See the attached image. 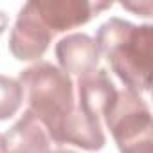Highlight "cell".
<instances>
[{
    "instance_id": "cell-2",
    "label": "cell",
    "mask_w": 153,
    "mask_h": 153,
    "mask_svg": "<svg viewBox=\"0 0 153 153\" xmlns=\"http://www.w3.org/2000/svg\"><path fill=\"white\" fill-rule=\"evenodd\" d=\"M18 83L29 105L27 110L43 124L52 140L76 106L72 78L49 61H36L20 72Z\"/></svg>"
},
{
    "instance_id": "cell-6",
    "label": "cell",
    "mask_w": 153,
    "mask_h": 153,
    "mask_svg": "<svg viewBox=\"0 0 153 153\" xmlns=\"http://www.w3.org/2000/svg\"><path fill=\"white\" fill-rule=\"evenodd\" d=\"M54 54L59 68L68 76L74 74L78 78L94 72L101 58L96 40L85 33H72L63 36L56 43Z\"/></svg>"
},
{
    "instance_id": "cell-7",
    "label": "cell",
    "mask_w": 153,
    "mask_h": 153,
    "mask_svg": "<svg viewBox=\"0 0 153 153\" xmlns=\"http://www.w3.org/2000/svg\"><path fill=\"white\" fill-rule=\"evenodd\" d=\"M117 88L110 79L108 70L99 68L78 79V106L87 115L101 121L115 101Z\"/></svg>"
},
{
    "instance_id": "cell-11",
    "label": "cell",
    "mask_w": 153,
    "mask_h": 153,
    "mask_svg": "<svg viewBox=\"0 0 153 153\" xmlns=\"http://www.w3.org/2000/svg\"><path fill=\"white\" fill-rule=\"evenodd\" d=\"M124 9H130L140 16H151V2H144V4H121Z\"/></svg>"
},
{
    "instance_id": "cell-15",
    "label": "cell",
    "mask_w": 153,
    "mask_h": 153,
    "mask_svg": "<svg viewBox=\"0 0 153 153\" xmlns=\"http://www.w3.org/2000/svg\"><path fill=\"white\" fill-rule=\"evenodd\" d=\"M0 153H4V135L0 133Z\"/></svg>"
},
{
    "instance_id": "cell-12",
    "label": "cell",
    "mask_w": 153,
    "mask_h": 153,
    "mask_svg": "<svg viewBox=\"0 0 153 153\" xmlns=\"http://www.w3.org/2000/svg\"><path fill=\"white\" fill-rule=\"evenodd\" d=\"M123 153H153V142H146V144H140V146H135L131 149H126Z\"/></svg>"
},
{
    "instance_id": "cell-10",
    "label": "cell",
    "mask_w": 153,
    "mask_h": 153,
    "mask_svg": "<svg viewBox=\"0 0 153 153\" xmlns=\"http://www.w3.org/2000/svg\"><path fill=\"white\" fill-rule=\"evenodd\" d=\"M24 90L18 79L0 74V121L11 119L22 106Z\"/></svg>"
},
{
    "instance_id": "cell-8",
    "label": "cell",
    "mask_w": 153,
    "mask_h": 153,
    "mask_svg": "<svg viewBox=\"0 0 153 153\" xmlns=\"http://www.w3.org/2000/svg\"><path fill=\"white\" fill-rule=\"evenodd\" d=\"M52 140L56 144H74L87 151H97L105 148L106 137L101 121L87 115L78 106H74V110L63 121Z\"/></svg>"
},
{
    "instance_id": "cell-5",
    "label": "cell",
    "mask_w": 153,
    "mask_h": 153,
    "mask_svg": "<svg viewBox=\"0 0 153 153\" xmlns=\"http://www.w3.org/2000/svg\"><path fill=\"white\" fill-rule=\"evenodd\" d=\"M52 36L54 34L42 24V20L34 13L31 2H27L18 11L15 25L11 29L9 51L20 61H40V58L47 52Z\"/></svg>"
},
{
    "instance_id": "cell-3",
    "label": "cell",
    "mask_w": 153,
    "mask_h": 153,
    "mask_svg": "<svg viewBox=\"0 0 153 153\" xmlns=\"http://www.w3.org/2000/svg\"><path fill=\"white\" fill-rule=\"evenodd\" d=\"M103 119L121 153L135 146L153 142L149 106L140 94L133 90H117L115 101L110 105Z\"/></svg>"
},
{
    "instance_id": "cell-13",
    "label": "cell",
    "mask_w": 153,
    "mask_h": 153,
    "mask_svg": "<svg viewBox=\"0 0 153 153\" xmlns=\"http://www.w3.org/2000/svg\"><path fill=\"white\" fill-rule=\"evenodd\" d=\"M7 24H9V18L4 11H0V34H2L6 29H7Z\"/></svg>"
},
{
    "instance_id": "cell-14",
    "label": "cell",
    "mask_w": 153,
    "mask_h": 153,
    "mask_svg": "<svg viewBox=\"0 0 153 153\" xmlns=\"http://www.w3.org/2000/svg\"><path fill=\"white\" fill-rule=\"evenodd\" d=\"M49 153H76L72 149H63V148H58V149H51Z\"/></svg>"
},
{
    "instance_id": "cell-9",
    "label": "cell",
    "mask_w": 153,
    "mask_h": 153,
    "mask_svg": "<svg viewBox=\"0 0 153 153\" xmlns=\"http://www.w3.org/2000/svg\"><path fill=\"white\" fill-rule=\"evenodd\" d=\"M51 139L43 124L25 110L24 115L4 133V153H49Z\"/></svg>"
},
{
    "instance_id": "cell-1",
    "label": "cell",
    "mask_w": 153,
    "mask_h": 153,
    "mask_svg": "<svg viewBox=\"0 0 153 153\" xmlns=\"http://www.w3.org/2000/svg\"><path fill=\"white\" fill-rule=\"evenodd\" d=\"M99 52L108 59L115 76L128 90L137 94L149 92L153 63V27L135 25L119 16L108 18L96 33Z\"/></svg>"
},
{
    "instance_id": "cell-4",
    "label": "cell",
    "mask_w": 153,
    "mask_h": 153,
    "mask_svg": "<svg viewBox=\"0 0 153 153\" xmlns=\"http://www.w3.org/2000/svg\"><path fill=\"white\" fill-rule=\"evenodd\" d=\"M34 13L42 24L52 33H65L68 29L87 24L103 9L112 7V2H87V0H33Z\"/></svg>"
}]
</instances>
